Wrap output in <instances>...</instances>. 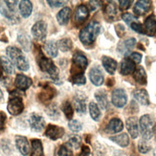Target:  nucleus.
Masks as SVG:
<instances>
[{"instance_id": "f257e3e1", "label": "nucleus", "mask_w": 156, "mask_h": 156, "mask_svg": "<svg viewBox=\"0 0 156 156\" xmlns=\"http://www.w3.org/2000/svg\"><path fill=\"white\" fill-rule=\"evenodd\" d=\"M100 31L101 25L96 21H92L80 32V40L86 46L91 45L95 42Z\"/></svg>"}, {"instance_id": "f03ea898", "label": "nucleus", "mask_w": 156, "mask_h": 156, "mask_svg": "<svg viewBox=\"0 0 156 156\" xmlns=\"http://www.w3.org/2000/svg\"><path fill=\"white\" fill-rule=\"evenodd\" d=\"M7 55L11 58L12 62L16 65V67L21 71H26L29 69V62L22 51L15 46H10L7 48Z\"/></svg>"}, {"instance_id": "7ed1b4c3", "label": "nucleus", "mask_w": 156, "mask_h": 156, "mask_svg": "<svg viewBox=\"0 0 156 156\" xmlns=\"http://www.w3.org/2000/svg\"><path fill=\"white\" fill-rule=\"evenodd\" d=\"M139 128L144 140H150L155 132V122L151 115L146 114L139 121Z\"/></svg>"}, {"instance_id": "20e7f679", "label": "nucleus", "mask_w": 156, "mask_h": 156, "mask_svg": "<svg viewBox=\"0 0 156 156\" xmlns=\"http://www.w3.org/2000/svg\"><path fill=\"white\" fill-rule=\"evenodd\" d=\"M38 64L41 71L46 72L47 74H49L50 77L54 80V81L58 83L57 80H58V70L57 68V66L55 65L51 58H45V57H40L38 59Z\"/></svg>"}, {"instance_id": "39448f33", "label": "nucleus", "mask_w": 156, "mask_h": 156, "mask_svg": "<svg viewBox=\"0 0 156 156\" xmlns=\"http://www.w3.org/2000/svg\"><path fill=\"white\" fill-rule=\"evenodd\" d=\"M16 1H2L0 2V12L9 20H16L18 17L16 15Z\"/></svg>"}, {"instance_id": "423d86ee", "label": "nucleus", "mask_w": 156, "mask_h": 156, "mask_svg": "<svg viewBox=\"0 0 156 156\" xmlns=\"http://www.w3.org/2000/svg\"><path fill=\"white\" fill-rule=\"evenodd\" d=\"M111 101L114 106H116L118 108H122L127 103V95L124 89L117 88V89H114L112 91Z\"/></svg>"}, {"instance_id": "0eeeda50", "label": "nucleus", "mask_w": 156, "mask_h": 156, "mask_svg": "<svg viewBox=\"0 0 156 156\" xmlns=\"http://www.w3.org/2000/svg\"><path fill=\"white\" fill-rule=\"evenodd\" d=\"M8 111L10 114L13 115V116H16V115H19L24 109V105L22 99L18 97V96H12L11 97V99L9 100L8 103Z\"/></svg>"}, {"instance_id": "6e6552de", "label": "nucleus", "mask_w": 156, "mask_h": 156, "mask_svg": "<svg viewBox=\"0 0 156 156\" xmlns=\"http://www.w3.org/2000/svg\"><path fill=\"white\" fill-rule=\"evenodd\" d=\"M32 35L37 40H43L47 35V25L44 21H37L32 28Z\"/></svg>"}, {"instance_id": "1a4fd4ad", "label": "nucleus", "mask_w": 156, "mask_h": 156, "mask_svg": "<svg viewBox=\"0 0 156 156\" xmlns=\"http://www.w3.org/2000/svg\"><path fill=\"white\" fill-rule=\"evenodd\" d=\"M29 124L32 128V130L39 132L43 129V127L45 126V121L42 118V116H40L39 114L33 113L31 114V116L29 118Z\"/></svg>"}, {"instance_id": "9d476101", "label": "nucleus", "mask_w": 156, "mask_h": 156, "mask_svg": "<svg viewBox=\"0 0 156 156\" xmlns=\"http://www.w3.org/2000/svg\"><path fill=\"white\" fill-rule=\"evenodd\" d=\"M89 78H90L91 83L96 86L101 85L104 83V80H105L104 74H103V72H101V70L100 69V67H98V66H94L90 69Z\"/></svg>"}, {"instance_id": "9b49d317", "label": "nucleus", "mask_w": 156, "mask_h": 156, "mask_svg": "<svg viewBox=\"0 0 156 156\" xmlns=\"http://www.w3.org/2000/svg\"><path fill=\"white\" fill-rule=\"evenodd\" d=\"M63 134H64V129L62 127L54 125H50L47 126L45 131V135L51 140H58L59 138H62L63 136Z\"/></svg>"}, {"instance_id": "f8f14e48", "label": "nucleus", "mask_w": 156, "mask_h": 156, "mask_svg": "<svg viewBox=\"0 0 156 156\" xmlns=\"http://www.w3.org/2000/svg\"><path fill=\"white\" fill-rule=\"evenodd\" d=\"M126 128L132 139H136L139 134V125L136 117H129L126 120Z\"/></svg>"}, {"instance_id": "ddd939ff", "label": "nucleus", "mask_w": 156, "mask_h": 156, "mask_svg": "<svg viewBox=\"0 0 156 156\" xmlns=\"http://www.w3.org/2000/svg\"><path fill=\"white\" fill-rule=\"evenodd\" d=\"M151 7V2L147 1V0H141V1H137L134 5V12L136 16H143L146 12L150 11Z\"/></svg>"}, {"instance_id": "4468645a", "label": "nucleus", "mask_w": 156, "mask_h": 156, "mask_svg": "<svg viewBox=\"0 0 156 156\" xmlns=\"http://www.w3.org/2000/svg\"><path fill=\"white\" fill-rule=\"evenodd\" d=\"M16 145L17 150L22 155H24V156L28 155V153L30 151V145H29V142L26 137L16 136Z\"/></svg>"}, {"instance_id": "2eb2a0df", "label": "nucleus", "mask_w": 156, "mask_h": 156, "mask_svg": "<svg viewBox=\"0 0 156 156\" xmlns=\"http://www.w3.org/2000/svg\"><path fill=\"white\" fill-rule=\"evenodd\" d=\"M135 69H136L135 63L130 58H125L122 60L121 65H120V72L122 75H124V76L129 75V74L135 71Z\"/></svg>"}, {"instance_id": "dca6fc26", "label": "nucleus", "mask_w": 156, "mask_h": 156, "mask_svg": "<svg viewBox=\"0 0 156 156\" xmlns=\"http://www.w3.org/2000/svg\"><path fill=\"white\" fill-rule=\"evenodd\" d=\"M144 30L145 34H147V36H153L156 33V16L151 15L148 16L144 23Z\"/></svg>"}, {"instance_id": "f3484780", "label": "nucleus", "mask_w": 156, "mask_h": 156, "mask_svg": "<svg viewBox=\"0 0 156 156\" xmlns=\"http://www.w3.org/2000/svg\"><path fill=\"white\" fill-rule=\"evenodd\" d=\"M73 64L75 65L78 69L83 71L87 67L88 60L83 54L77 52L74 54V56H73Z\"/></svg>"}, {"instance_id": "a211bd4d", "label": "nucleus", "mask_w": 156, "mask_h": 156, "mask_svg": "<svg viewBox=\"0 0 156 156\" xmlns=\"http://www.w3.org/2000/svg\"><path fill=\"white\" fill-rule=\"evenodd\" d=\"M86 98L83 94L78 93L75 98H74V105H75V109L79 113H85L86 111Z\"/></svg>"}, {"instance_id": "6ab92c4d", "label": "nucleus", "mask_w": 156, "mask_h": 156, "mask_svg": "<svg viewBox=\"0 0 156 156\" xmlns=\"http://www.w3.org/2000/svg\"><path fill=\"white\" fill-rule=\"evenodd\" d=\"M89 16V10L85 5H80L75 11V20L78 23H83Z\"/></svg>"}, {"instance_id": "aec40b11", "label": "nucleus", "mask_w": 156, "mask_h": 156, "mask_svg": "<svg viewBox=\"0 0 156 156\" xmlns=\"http://www.w3.org/2000/svg\"><path fill=\"white\" fill-rule=\"evenodd\" d=\"M133 97L141 105H150V97H148V93L145 89L134 90L133 91Z\"/></svg>"}, {"instance_id": "412c9836", "label": "nucleus", "mask_w": 156, "mask_h": 156, "mask_svg": "<svg viewBox=\"0 0 156 156\" xmlns=\"http://www.w3.org/2000/svg\"><path fill=\"white\" fill-rule=\"evenodd\" d=\"M15 84L16 86L20 90H26L32 85V80L28 77H26L24 75H19L16 76V81H15Z\"/></svg>"}, {"instance_id": "4be33fe9", "label": "nucleus", "mask_w": 156, "mask_h": 156, "mask_svg": "<svg viewBox=\"0 0 156 156\" xmlns=\"http://www.w3.org/2000/svg\"><path fill=\"white\" fill-rule=\"evenodd\" d=\"M101 62H103V65L105 67V71L110 74V75H113L117 69V62L115 59L111 58L110 57H103L101 58Z\"/></svg>"}, {"instance_id": "5701e85b", "label": "nucleus", "mask_w": 156, "mask_h": 156, "mask_svg": "<svg viewBox=\"0 0 156 156\" xmlns=\"http://www.w3.org/2000/svg\"><path fill=\"white\" fill-rule=\"evenodd\" d=\"M123 128H124L123 122L118 118H113L108 123L106 126V130L110 133H118L123 130Z\"/></svg>"}, {"instance_id": "b1692460", "label": "nucleus", "mask_w": 156, "mask_h": 156, "mask_svg": "<svg viewBox=\"0 0 156 156\" xmlns=\"http://www.w3.org/2000/svg\"><path fill=\"white\" fill-rule=\"evenodd\" d=\"M133 78L139 84H147V73L142 66H138L133 72Z\"/></svg>"}, {"instance_id": "393cba45", "label": "nucleus", "mask_w": 156, "mask_h": 156, "mask_svg": "<svg viewBox=\"0 0 156 156\" xmlns=\"http://www.w3.org/2000/svg\"><path fill=\"white\" fill-rule=\"evenodd\" d=\"M70 16H71L70 8H68V7H64V8L62 10H60L57 15L58 22L60 25H66L70 19Z\"/></svg>"}, {"instance_id": "a878e982", "label": "nucleus", "mask_w": 156, "mask_h": 156, "mask_svg": "<svg viewBox=\"0 0 156 156\" xmlns=\"http://www.w3.org/2000/svg\"><path fill=\"white\" fill-rule=\"evenodd\" d=\"M32 10H33V4L31 1H28V0H23V1L19 2V12L20 15H21L23 17H29L32 13Z\"/></svg>"}, {"instance_id": "bb28decb", "label": "nucleus", "mask_w": 156, "mask_h": 156, "mask_svg": "<svg viewBox=\"0 0 156 156\" xmlns=\"http://www.w3.org/2000/svg\"><path fill=\"white\" fill-rule=\"evenodd\" d=\"M135 44H136V39L133 38V37L128 38V39L125 40L123 43H121L119 45V47H118L119 52L124 54V55H127L128 52H129L135 46Z\"/></svg>"}, {"instance_id": "cd10ccee", "label": "nucleus", "mask_w": 156, "mask_h": 156, "mask_svg": "<svg viewBox=\"0 0 156 156\" xmlns=\"http://www.w3.org/2000/svg\"><path fill=\"white\" fill-rule=\"evenodd\" d=\"M110 140L114 143H116L120 147H126L129 145V137L126 133H122L119 135H115V136L110 137Z\"/></svg>"}, {"instance_id": "c85d7f7f", "label": "nucleus", "mask_w": 156, "mask_h": 156, "mask_svg": "<svg viewBox=\"0 0 156 156\" xmlns=\"http://www.w3.org/2000/svg\"><path fill=\"white\" fill-rule=\"evenodd\" d=\"M95 98H96L100 106L103 108V109H107L108 108V100H107L106 93L104 90H99L95 93Z\"/></svg>"}, {"instance_id": "c756f323", "label": "nucleus", "mask_w": 156, "mask_h": 156, "mask_svg": "<svg viewBox=\"0 0 156 156\" xmlns=\"http://www.w3.org/2000/svg\"><path fill=\"white\" fill-rule=\"evenodd\" d=\"M43 147L40 140H32V154L31 156H43Z\"/></svg>"}, {"instance_id": "7c9ffc66", "label": "nucleus", "mask_w": 156, "mask_h": 156, "mask_svg": "<svg viewBox=\"0 0 156 156\" xmlns=\"http://www.w3.org/2000/svg\"><path fill=\"white\" fill-rule=\"evenodd\" d=\"M44 50L46 54L51 58H56L58 56V46L54 41H47L44 45Z\"/></svg>"}, {"instance_id": "2f4dec72", "label": "nucleus", "mask_w": 156, "mask_h": 156, "mask_svg": "<svg viewBox=\"0 0 156 156\" xmlns=\"http://www.w3.org/2000/svg\"><path fill=\"white\" fill-rule=\"evenodd\" d=\"M17 39L20 43V45L22 46V48L25 50V51H30L31 50V40L29 38V37L26 35L24 33H20L18 37H17Z\"/></svg>"}, {"instance_id": "473e14b6", "label": "nucleus", "mask_w": 156, "mask_h": 156, "mask_svg": "<svg viewBox=\"0 0 156 156\" xmlns=\"http://www.w3.org/2000/svg\"><path fill=\"white\" fill-rule=\"evenodd\" d=\"M1 64H2V67H3V70L7 74L12 75V74L15 73V68H13L12 62H11V60L8 58L1 57Z\"/></svg>"}, {"instance_id": "72a5a7b5", "label": "nucleus", "mask_w": 156, "mask_h": 156, "mask_svg": "<svg viewBox=\"0 0 156 156\" xmlns=\"http://www.w3.org/2000/svg\"><path fill=\"white\" fill-rule=\"evenodd\" d=\"M89 112H90V116L94 121H99L101 118V111L100 108L97 105V104H95L94 101H91L89 104Z\"/></svg>"}, {"instance_id": "f704fd0d", "label": "nucleus", "mask_w": 156, "mask_h": 156, "mask_svg": "<svg viewBox=\"0 0 156 156\" xmlns=\"http://www.w3.org/2000/svg\"><path fill=\"white\" fill-rule=\"evenodd\" d=\"M57 46L62 52H67L72 49V40L70 38H62L58 42Z\"/></svg>"}, {"instance_id": "c9c22d12", "label": "nucleus", "mask_w": 156, "mask_h": 156, "mask_svg": "<svg viewBox=\"0 0 156 156\" xmlns=\"http://www.w3.org/2000/svg\"><path fill=\"white\" fill-rule=\"evenodd\" d=\"M55 94H56V91L54 90L52 87H47L45 89H43L41 94L39 95V98L42 101H50Z\"/></svg>"}, {"instance_id": "e433bc0d", "label": "nucleus", "mask_w": 156, "mask_h": 156, "mask_svg": "<svg viewBox=\"0 0 156 156\" xmlns=\"http://www.w3.org/2000/svg\"><path fill=\"white\" fill-rule=\"evenodd\" d=\"M105 15L109 18H114L115 16H116V15H117V8H116V5L114 4V2H109L105 6Z\"/></svg>"}, {"instance_id": "4c0bfd02", "label": "nucleus", "mask_w": 156, "mask_h": 156, "mask_svg": "<svg viewBox=\"0 0 156 156\" xmlns=\"http://www.w3.org/2000/svg\"><path fill=\"white\" fill-rule=\"evenodd\" d=\"M68 145L71 148H74V150H79L81 146V139L80 137H79L78 135H73L69 138L68 141Z\"/></svg>"}, {"instance_id": "58836bf2", "label": "nucleus", "mask_w": 156, "mask_h": 156, "mask_svg": "<svg viewBox=\"0 0 156 156\" xmlns=\"http://www.w3.org/2000/svg\"><path fill=\"white\" fill-rule=\"evenodd\" d=\"M62 111L64 113V115L66 116V118L68 120H71L73 118V115H74V109L71 105V104L69 101H64L63 105H62Z\"/></svg>"}, {"instance_id": "ea45409f", "label": "nucleus", "mask_w": 156, "mask_h": 156, "mask_svg": "<svg viewBox=\"0 0 156 156\" xmlns=\"http://www.w3.org/2000/svg\"><path fill=\"white\" fill-rule=\"evenodd\" d=\"M71 81L74 84L83 85L86 83V79L83 73H77V74H74V76L71 78Z\"/></svg>"}, {"instance_id": "a19ab883", "label": "nucleus", "mask_w": 156, "mask_h": 156, "mask_svg": "<svg viewBox=\"0 0 156 156\" xmlns=\"http://www.w3.org/2000/svg\"><path fill=\"white\" fill-rule=\"evenodd\" d=\"M72 151L71 147L68 145H62L57 151V156H72Z\"/></svg>"}, {"instance_id": "79ce46f5", "label": "nucleus", "mask_w": 156, "mask_h": 156, "mask_svg": "<svg viewBox=\"0 0 156 156\" xmlns=\"http://www.w3.org/2000/svg\"><path fill=\"white\" fill-rule=\"evenodd\" d=\"M46 113L49 117L53 118L54 120H56L58 117H59V111L58 109L57 105H51L46 108Z\"/></svg>"}, {"instance_id": "37998d69", "label": "nucleus", "mask_w": 156, "mask_h": 156, "mask_svg": "<svg viewBox=\"0 0 156 156\" xmlns=\"http://www.w3.org/2000/svg\"><path fill=\"white\" fill-rule=\"evenodd\" d=\"M138 151L141 153H147L148 151H151V146L148 145V143L146 140H141L138 143Z\"/></svg>"}, {"instance_id": "c03bdc74", "label": "nucleus", "mask_w": 156, "mask_h": 156, "mask_svg": "<svg viewBox=\"0 0 156 156\" xmlns=\"http://www.w3.org/2000/svg\"><path fill=\"white\" fill-rule=\"evenodd\" d=\"M68 126L73 132H79L83 128V125H81L78 120H70Z\"/></svg>"}, {"instance_id": "a18cd8bd", "label": "nucleus", "mask_w": 156, "mask_h": 156, "mask_svg": "<svg viewBox=\"0 0 156 156\" xmlns=\"http://www.w3.org/2000/svg\"><path fill=\"white\" fill-rule=\"evenodd\" d=\"M122 18H123V19H124V21H125L127 25H129V26H130V24H132L133 22L138 21L137 18L135 17L133 15H131V13H129V12H126V13H124V15L122 16Z\"/></svg>"}, {"instance_id": "49530a36", "label": "nucleus", "mask_w": 156, "mask_h": 156, "mask_svg": "<svg viewBox=\"0 0 156 156\" xmlns=\"http://www.w3.org/2000/svg\"><path fill=\"white\" fill-rule=\"evenodd\" d=\"M130 28L135 31L136 33H139V34H145V30H144V27L142 25L139 21H136V22H133L132 24H130Z\"/></svg>"}, {"instance_id": "de8ad7c7", "label": "nucleus", "mask_w": 156, "mask_h": 156, "mask_svg": "<svg viewBox=\"0 0 156 156\" xmlns=\"http://www.w3.org/2000/svg\"><path fill=\"white\" fill-rule=\"evenodd\" d=\"M131 4H132L131 0H128V1L127 0H121V1H119V7H120V9L123 11L127 10L131 6Z\"/></svg>"}, {"instance_id": "09e8293b", "label": "nucleus", "mask_w": 156, "mask_h": 156, "mask_svg": "<svg viewBox=\"0 0 156 156\" xmlns=\"http://www.w3.org/2000/svg\"><path fill=\"white\" fill-rule=\"evenodd\" d=\"M129 58L132 60L134 63H140L141 60H142V55L139 53H137V52H134V53L130 54Z\"/></svg>"}, {"instance_id": "8fccbe9b", "label": "nucleus", "mask_w": 156, "mask_h": 156, "mask_svg": "<svg viewBox=\"0 0 156 156\" xmlns=\"http://www.w3.org/2000/svg\"><path fill=\"white\" fill-rule=\"evenodd\" d=\"M80 156H92L90 148L88 147L87 146H83V150H81V152L80 154Z\"/></svg>"}, {"instance_id": "3c124183", "label": "nucleus", "mask_w": 156, "mask_h": 156, "mask_svg": "<svg viewBox=\"0 0 156 156\" xmlns=\"http://www.w3.org/2000/svg\"><path fill=\"white\" fill-rule=\"evenodd\" d=\"M47 3H48L51 7H54V8H57V7H60L63 5V2H62V1H53V0L52 1L51 0H48Z\"/></svg>"}, {"instance_id": "603ef678", "label": "nucleus", "mask_w": 156, "mask_h": 156, "mask_svg": "<svg viewBox=\"0 0 156 156\" xmlns=\"http://www.w3.org/2000/svg\"><path fill=\"white\" fill-rule=\"evenodd\" d=\"M101 2H100V1H90V8H91V10L92 11H95L96 9H98L99 7L101 6Z\"/></svg>"}, {"instance_id": "864d4df0", "label": "nucleus", "mask_w": 156, "mask_h": 156, "mask_svg": "<svg viewBox=\"0 0 156 156\" xmlns=\"http://www.w3.org/2000/svg\"><path fill=\"white\" fill-rule=\"evenodd\" d=\"M5 121H6V115L3 112H0V130L2 129V127L5 124Z\"/></svg>"}, {"instance_id": "5fc2aeb1", "label": "nucleus", "mask_w": 156, "mask_h": 156, "mask_svg": "<svg viewBox=\"0 0 156 156\" xmlns=\"http://www.w3.org/2000/svg\"><path fill=\"white\" fill-rule=\"evenodd\" d=\"M3 99V93H2V91L0 90V101H1Z\"/></svg>"}, {"instance_id": "6e6d98bb", "label": "nucleus", "mask_w": 156, "mask_h": 156, "mask_svg": "<svg viewBox=\"0 0 156 156\" xmlns=\"http://www.w3.org/2000/svg\"><path fill=\"white\" fill-rule=\"evenodd\" d=\"M154 155L156 156V148H155V150H154Z\"/></svg>"}]
</instances>
